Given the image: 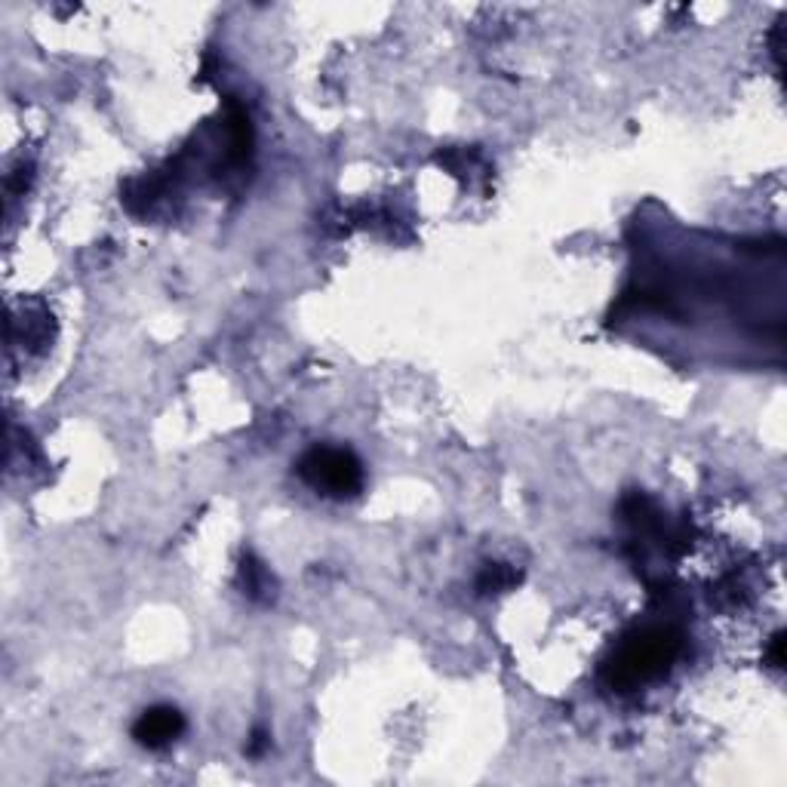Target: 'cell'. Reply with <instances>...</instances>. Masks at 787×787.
<instances>
[{
    "label": "cell",
    "mask_w": 787,
    "mask_h": 787,
    "mask_svg": "<svg viewBox=\"0 0 787 787\" xmlns=\"http://www.w3.org/2000/svg\"><path fill=\"white\" fill-rule=\"evenodd\" d=\"M680 652H683V633L677 628H670V625L643 628L616 652V658L606 665L603 677L618 692H631L643 683L665 677L670 665L680 658Z\"/></svg>",
    "instance_id": "1"
},
{
    "label": "cell",
    "mask_w": 787,
    "mask_h": 787,
    "mask_svg": "<svg viewBox=\"0 0 787 787\" xmlns=\"http://www.w3.org/2000/svg\"><path fill=\"white\" fill-rule=\"evenodd\" d=\"M299 474L326 498H351L363 489V464L351 449L314 446L302 456Z\"/></svg>",
    "instance_id": "2"
},
{
    "label": "cell",
    "mask_w": 787,
    "mask_h": 787,
    "mask_svg": "<svg viewBox=\"0 0 787 787\" xmlns=\"http://www.w3.org/2000/svg\"><path fill=\"white\" fill-rule=\"evenodd\" d=\"M185 732V717L179 707H170V704H157V707H148L142 717L136 719L133 726V738H136L142 748L148 751H164L170 748L175 738Z\"/></svg>",
    "instance_id": "3"
},
{
    "label": "cell",
    "mask_w": 787,
    "mask_h": 787,
    "mask_svg": "<svg viewBox=\"0 0 787 787\" xmlns=\"http://www.w3.org/2000/svg\"><path fill=\"white\" fill-rule=\"evenodd\" d=\"M240 584H243V594L250 600H256V603L275 597V576L253 554H246L243 564H240Z\"/></svg>",
    "instance_id": "4"
},
{
    "label": "cell",
    "mask_w": 787,
    "mask_h": 787,
    "mask_svg": "<svg viewBox=\"0 0 787 787\" xmlns=\"http://www.w3.org/2000/svg\"><path fill=\"white\" fill-rule=\"evenodd\" d=\"M513 582H517V572H513L511 566L486 564L477 579V591L480 594H501V591H508Z\"/></svg>",
    "instance_id": "5"
},
{
    "label": "cell",
    "mask_w": 787,
    "mask_h": 787,
    "mask_svg": "<svg viewBox=\"0 0 787 787\" xmlns=\"http://www.w3.org/2000/svg\"><path fill=\"white\" fill-rule=\"evenodd\" d=\"M770 662H772V668H782V665H785V637H782V633H775V637H772Z\"/></svg>",
    "instance_id": "6"
}]
</instances>
